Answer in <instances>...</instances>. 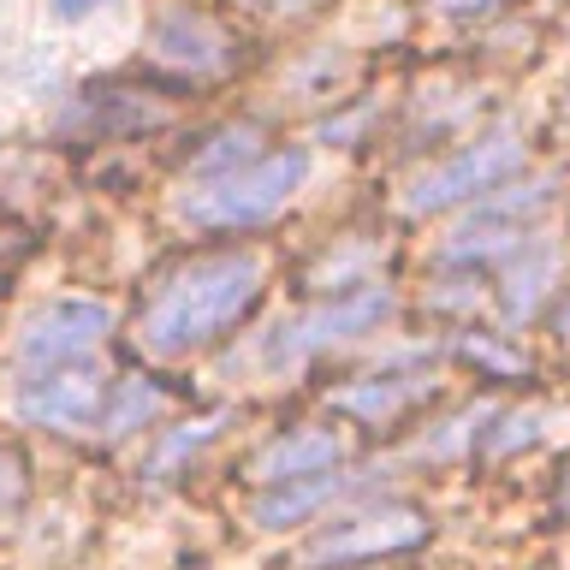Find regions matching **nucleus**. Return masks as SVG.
Wrapping results in <instances>:
<instances>
[{
  "label": "nucleus",
  "mask_w": 570,
  "mask_h": 570,
  "mask_svg": "<svg viewBox=\"0 0 570 570\" xmlns=\"http://www.w3.org/2000/svg\"><path fill=\"white\" fill-rule=\"evenodd\" d=\"M262 256L256 249H226V256H196L178 274L160 279L149 309L137 315V338L149 356H190L232 333L262 297Z\"/></svg>",
  "instance_id": "obj_1"
},
{
  "label": "nucleus",
  "mask_w": 570,
  "mask_h": 570,
  "mask_svg": "<svg viewBox=\"0 0 570 570\" xmlns=\"http://www.w3.org/2000/svg\"><path fill=\"white\" fill-rule=\"evenodd\" d=\"M309 178V149H279V155H262L238 173H220V178H203L178 196V220L203 226V232H249V226H267L274 214L292 203Z\"/></svg>",
  "instance_id": "obj_2"
},
{
  "label": "nucleus",
  "mask_w": 570,
  "mask_h": 570,
  "mask_svg": "<svg viewBox=\"0 0 570 570\" xmlns=\"http://www.w3.org/2000/svg\"><path fill=\"white\" fill-rule=\"evenodd\" d=\"M386 315H392V292L381 279H368V285H356V292H338L327 303H315L309 315L279 321L274 338L262 345V363L267 368H297V363H309L315 351H333V345H345V338L374 333Z\"/></svg>",
  "instance_id": "obj_3"
},
{
  "label": "nucleus",
  "mask_w": 570,
  "mask_h": 570,
  "mask_svg": "<svg viewBox=\"0 0 570 570\" xmlns=\"http://www.w3.org/2000/svg\"><path fill=\"white\" fill-rule=\"evenodd\" d=\"M517 167H523V137H517L511 125L481 131L475 142H463L452 160L428 167L416 185L404 190V214H445L458 203H475V196H488L499 178H511Z\"/></svg>",
  "instance_id": "obj_4"
},
{
  "label": "nucleus",
  "mask_w": 570,
  "mask_h": 570,
  "mask_svg": "<svg viewBox=\"0 0 570 570\" xmlns=\"http://www.w3.org/2000/svg\"><path fill=\"white\" fill-rule=\"evenodd\" d=\"M101 404H107V381L89 356L83 363H60V368H36L12 392L18 422L53 428V434H89L101 422Z\"/></svg>",
  "instance_id": "obj_5"
},
{
  "label": "nucleus",
  "mask_w": 570,
  "mask_h": 570,
  "mask_svg": "<svg viewBox=\"0 0 570 570\" xmlns=\"http://www.w3.org/2000/svg\"><path fill=\"white\" fill-rule=\"evenodd\" d=\"M114 333V303L101 297H60L48 309H36L18 333V363L24 374L36 368H60V363H83L101 351V338Z\"/></svg>",
  "instance_id": "obj_6"
},
{
  "label": "nucleus",
  "mask_w": 570,
  "mask_h": 570,
  "mask_svg": "<svg viewBox=\"0 0 570 570\" xmlns=\"http://www.w3.org/2000/svg\"><path fill=\"white\" fill-rule=\"evenodd\" d=\"M428 541V517L422 511H368V517H345L333 523L321 541L309 547L315 564H356V559H381V552H404Z\"/></svg>",
  "instance_id": "obj_7"
},
{
  "label": "nucleus",
  "mask_w": 570,
  "mask_h": 570,
  "mask_svg": "<svg viewBox=\"0 0 570 570\" xmlns=\"http://www.w3.org/2000/svg\"><path fill=\"white\" fill-rule=\"evenodd\" d=\"M155 60L185 71V78H214V71L232 66V36L214 24L208 12L196 7H167L155 18V36H149Z\"/></svg>",
  "instance_id": "obj_8"
},
{
  "label": "nucleus",
  "mask_w": 570,
  "mask_h": 570,
  "mask_svg": "<svg viewBox=\"0 0 570 570\" xmlns=\"http://www.w3.org/2000/svg\"><path fill=\"white\" fill-rule=\"evenodd\" d=\"M345 463V440L333 428H292V434L267 440L249 458V481L256 488H279V481H303V475H327Z\"/></svg>",
  "instance_id": "obj_9"
},
{
  "label": "nucleus",
  "mask_w": 570,
  "mask_h": 570,
  "mask_svg": "<svg viewBox=\"0 0 570 570\" xmlns=\"http://www.w3.org/2000/svg\"><path fill=\"white\" fill-rule=\"evenodd\" d=\"M552 279H559V244L552 238H523L511 249V274H505V327L534 321V309L547 303Z\"/></svg>",
  "instance_id": "obj_10"
},
{
  "label": "nucleus",
  "mask_w": 570,
  "mask_h": 570,
  "mask_svg": "<svg viewBox=\"0 0 570 570\" xmlns=\"http://www.w3.org/2000/svg\"><path fill=\"white\" fill-rule=\"evenodd\" d=\"M338 493H351L345 475H303V481H279V488H262L256 505H249V517H256L262 529H297L303 517L327 511Z\"/></svg>",
  "instance_id": "obj_11"
},
{
  "label": "nucleus",
  "mask_w": 570,
  "mask_h": 570,
  "mask_svg": "<svg viewBox=\"0 0 570 570\" xmlns=\"http://www.w3.org/2000/svg\"><path fill=\"white\" fill-rule=\"evenodd\" d=\"M173 107H149L125 89H89V96L66 114V131H96V137H119V131H149V125H167Z\"/></svg>",
  "instance_id": "obj_12"
},
{
  "label": "nucleus",
  "mask_w": 570,
  "mask_h": 570,
  "mask_svg": "<svg viewBox=\"0 0 570 570\" xmlns=\"http://www.w3.org/2000/svg\"><path fill=\"white\" fill-rule=\"evenodd\" d=\"M422 392H428V374H368V381L338 386L333 392V410H345V416L381 428V422L399 416L404 404H416Z\"/></svg>",
  "instance_id": "obj_13"
},
{
  "label": "nucleus",
  "mask_w": 570,
  "mask_h": 570,
  "mask_svg": "<svg viewBox=\"0 0 570 570\" xmlns=\"http://www.w3.org/2000/svg\"><path fill=\"white\" fill-rule=\"evenodd\" d=\"M160 404H167V392H160L155 381H119V386H107V404H101V440H125V434H137L142 422H155L160 416Z\"/></svg>",
  "instance_id": "obj_14"
},
{
  "label": "nucleus",
  "mask_w": 570,
  "mask_h": 570,
  "mask_svg": "<svg viewBox=\"0 0 570 570\" xmlns=\"http://www.w3.org/2000/svg\"><path fill=\"white\" fill-rule=\"evenodd\" d=\"M256 125H226V131H214L208 137V149H196L190 155V173L196 178H220V173H238V167H249V160H262V149H256Z\"/></svg>",
  "instance_id": "obj_15"
},
{
  "label": "nucleus",
  "mask_w": 570,
  "mask_h": 570,
  "mask_svg": "<svg viewBox=\"0 0 570 570\" xmlns=\"http://www.w3.org/2000/svg\"><path fill=\"white\" fill-rule=\"evenodd\" d=\"M220 428H226V416H203V422H185V428H178V434H167V440L155 445V458H149V475H155V481L178 475V470H185V463H190L196 452H203V445H208L214 434H220Z\"/></svg>",
  "instance_id": "obj_16"
},
{
  "label": "nucleus",
  "mask_w": 570,
  "mask_h": 570,
  "mask_svg": "<svg viewBox=\"0 0 570 570\" xmlns=\"http://www.w3.org/2000/svg\"><path fill=\"white\" fill-rule=\"evenodd\" d=\"M534 428H541V416H534V410H529V416H505V434H493L488 445H493V452H511L517 440H534Z\"/></svg>",
  "instance_id": "obj_17"
},
{
  "label": "nucleus",
  "mask_w": 570,
  "mask_h": 570,
  "mask_svg": "<svg viewBox=\"0 0 570 570\" xmlns=\"http://www.w3.org/2000/svg\"><path fill=\"white\" fill-rule=\"evenodd\" d=\"M18 493H24V475H18V458L0 452V511L18 505Z\"/></svg>",
  "instance_id": "obj_18"
},
{
  "label": "nucleus",
  "mask_w": 570,
  "mask_h": 570,
  "mask_svg": "<svg viewBox=\"0 0 570 570\" xmlns=\"http://www.w3.org/2000/svg\"><path fill=\"white\" fill-rule=\"evenodd\" d=\"M505 0H434V12L445 18H481V12H499Z\"/></svg>",
  "instance_id": "obj_19"
},
{
  "label": "nucleus",
  "mask_w": 570,
  "mask_h": 570,
  "mask_svg": "<svg viewBox=\"0 0 570 570\" xmlns=\"http://www.w3.org/2000/svg\"><path fill=\"white\" fill-rule=\"evenodd\" d=\"M463 351H470L475 363H488V368H523V363H517V356H505V351H493V345H475V338H470V345H463Z\"/></svg>",
  "instance_id": "obj_20"
},
{
  "label": "nucleus",
  "mask_w": 570,
  "mask_h": 570,
  "mask_svg": "<svg viewBox=\"0 0 570 570\" xmlns=\"http://www.w3.org/2000/svg\"><path fill=\"white\" fill-rule=\"evenodd\" d=\"M96 7L101 0H53V18H60V24H78V18H89Z\"/></svg>",
  "instance_id": "obj_21"
},
{
  "label": "nucleus",
  "mask_w": 570,
  "mask_h": 570,
  "mask_svg": "<svg viewBox=\"0 0 570 570\" xmlns=\"http://www.w3.org/2000/svg\"><path fill=\"white\" fill-rule=\"evenodd\" d=\"M18 238H24V232H12V226H7V232H0V244H18ZM0 267H7V262H0Z\"/></svg>",
  "instance_id": "obj_22"
},
{
  "label": "nucleus",
  "mask_w": 570,
  "mask_h": 570,
  "mask_svg": "<svg viewBox=\"0 0 570 570\" xmlns=\"http://www.w3.org/2000/svg\"><path fill=\"white\" fill-rule=\"evenodd\" d=\"M564 101H570V96H564Z\"/></svg>",
  "instance_id": "obj_23"
}]
</instances>
